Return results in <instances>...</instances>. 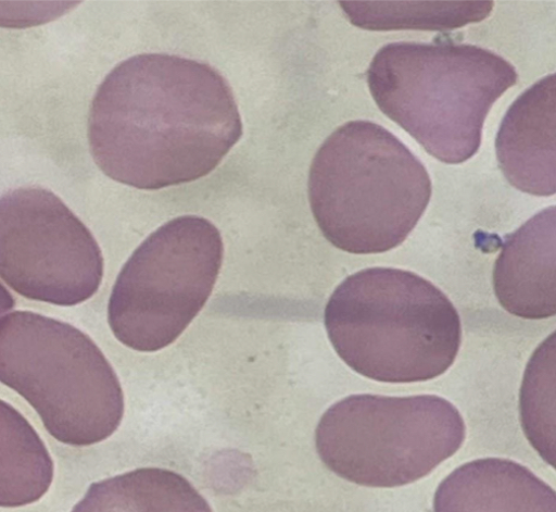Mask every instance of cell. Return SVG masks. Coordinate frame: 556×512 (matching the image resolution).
Returning a JSON list of instances; mask_svg holds the SVG:
<instances>
[{
	"label": "cell",
	"mask_w": 556,
	"mask_h": 512,
	"mask_svg": "<svg viewBox=\"0 0 556 512\" xmlns=\"http://www.w3.org/2000/svg\"><path fill=\"white\" fill-rule=\"evenodd\" d=\"M0 380L37 411L63 445L100 444L123 419L121 384L94 341L72 325L33 312L0 321Z\"/></svg>",
	"instance_id": "obj_5"
},
{
	"label": "cell",
	"mask_w": 556,
	"mask_h": 512,
	"mask_svg": "<svg viewBox=\"0 0 556 512\" xmlns=\"http://www.w3.org/2000/svg\"><path fill=\"white\" fill-rule=\"evenodd\" d=\"M496 151L506 179L518 190L556 193V73L521 95L502 122Z\"/></svg>",
	"instance_id": "obj_9"
},
{
	"label": "cell",
	"mask_w": 556,
	"mask_h": 512,
	"mask_svg": "<svg viewBox=\"0 0 556 512\" xmlns=\"http://www.w3.org/2000/svg\"><path fill=\"white\" fill-rule=\"evenodd\" d=\"M315 221L336 248L388 252L420 222L432 196L426 166L384 127L350 122L317 152L309 174Z\"/></svg>",
	"instance_id": "obj_3"
},
{
	"label": "cell",
	"mask_w": 556,
	"mask_h": 512,
	"mask_svg": "<svg viewBox=\"0 0 556 512\" xmlns=\"http://www.w3.org/2000/svg\"><path fill=\"white\" fill-rule=\"evenodd\" d=\"M434 512H556V491L519 463L481 459L440 484Z\"/></svg>",
	"instance_id": "obj_11"
},
{
	"label": "cell",
	"mask_w": 556,
	"mask_h": 512,
	"mask_svg": "<svg viewBox=\"0 0 556 512\" xmlns=\"http://www.w3.org/2000/svg\"><path fill=\"white\" fill-rule=\"evenodd\" d=\"M367 80L379 109L430 155L462 164L478 152L486 115L518 73L471 45L394 42L378 51Z\"/></svg>",
	"instance_id": "obj_4"
},
{
	"label": "cell",
	"mask_w": 556,
	"mask_h": 512,
	"mask_svg": "<svg viewBox=\"0 0 556 512\" xmlns=\"http://www.w3.org/2000/svg\"><path fill=\"white\" fill-rule=\"evenodd\" d=\"M224 242L206 218H174L134 252L119 273L109 323L125 346L154 352L173 344L211 298Z\"/></svg>",
	"instance_id": "obj_7"
},
{
	"label": "cell",
	"mask_w": 556,
	"mask_h": 512,
	"mask_svg": "<svg viewBox=\"0 0 556 512\" xmlns=\"http://www.w3.org/2000/svg\"><path fill=\"white\" fill-rule=\"evenodd\" d=\"M73 512H213V509L181 475L162 469H141L94 483Z\"/></svg>",
	"instance_id": "obj_12"
},
{
	"label": "cell",
	"mask_w": 556,
	"mask_h": 512,
	"mask_svg": "<svg viewBox=\"0 0 556 512\" xmlns=\"http://www.w3.org/2000/svg\"><path fill=\"white\" fill-rule=\"evenodd\" d=\"M103 271L92 234L53 192L21 187L0 199V276L18 295L75 307L96 295Z\"/></svg>",
	"instance_id": "obj_8"
},
{
	"label": "cell",
	"mask_w": 556,
	"mask_h": 512,
	"mask_svg": "<svg viewBox=\"0 0 556 512\" xmlns=\"http://www.w3.org/2000/svg\"><path fill=\"white\" fill-rule=\"evenodd\" d=\"M325 326L352 370L386 384L442 376L462 344L458 312L444 292L420 275L390 267L346 277L327 303Z\"/></svg>",
	"instance_id": "obj_2"
},
{
	"label": "cell",
	"mask_w": 556,
	"mask_h": 512,
	"mask_svg": "<svg viewBox=\"0 0 556 512\" xmlns=\"http://www.w3.org/2000/svg\"><path fill=\"white\" fill-rule=\"evenodd\" d=\"M520 420L531 447L556 471V332L535 349L527 364Z\"/></svg>",
	"instance_id": "obj_15"
},
{
	"label": "cell",
	"mask_w": 556,
	"mask_h": 512,
	"mask_svg": "<svg viewBox=\"0 0 556 512\" xmlns=\"http://www.w3.org/2000/svg\"><path fill=\"white\" fill-rule=\"evenodd\" d=\"M2 482L0 504L21 507L39 500L53 478V463L39 435L12 405H0Z\"/></svg>",
	"instance_id": "obj_13"
},
{
	"label": "cell",
	"mask_w": 556,
	"mask_h": 512,
	"mask_svg": "<svg viewBox=\"0 0 556 512\" xmlns=\"http://www.w3.org/2000/svg\"><path fill=\"white\" fill-rule=\"evenodd\" d=\"M494 290L514 316L539 321L556 315V205L507 237L495 263Z\"/></svg>",
	"instance_id": "obj_10"
},
{
	"label": "cell",
	"mask_w": 556,
	"mask_h": 512,
	"mask_svg": "<svg viewBox=\"0 0 556 512\" xmlns=\"http://www.w3.org/2000/svg\"><path fill=\"white\" fill-rule=\"evenodd\" d=\"M243 133L222 73L165 53L131 57L98 89L89 117L96 164L143 190L195 182L214 172Z\"/></svg>",
	"instance_id": "obj_1"
},
{
	"label": "cell",
	"mask_w": 556,
	"mask_h": 512,
	"mask_svg": "<svg viewBox=\"0 0 556 512\" xmlns=\"http://www.w3.org/2000/svg\"><path fill=\"white\" fill-rule=\"evenodd\" d=\"M350 21L369 30H452L489 17L494 3H374L344 2Z\"/></svg>",
	"instance_id": "obj_14"
},
{
	"label": "cell",
	"mask_w": 556,
	"mask_h": 512,
	"mask_svg": "<svg viewBox=\"0 0 556 512\" xmlns=\"http://www.w3.org/2000/svg\"><path fill=\"white\" fill-rule=\"evenodd\" d=\"M459 411L438 396L356 395L330 407L316 450L337 476L367 487L405 486L431 474L465 442Z\"/></svg>",
	"instance_id": "obj_6"
}]
</instances>
